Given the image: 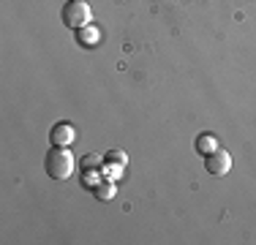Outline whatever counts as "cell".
Here are the masks:
<instances>
[{"mask_svg":"<svg viewBox=\"0 0 256 245\" xmlns=\"http://www.w3.org/2000/svg\"><path fill=\"white\" fill-rule=\"evenodd\" d=\"M204 169L210 172L212 177H226L232 172V156L218 147V150L210 152V156H204Z\"/></svg>","mask_w":256,"mask_h":245,"instance_id":"obj_3","label":"cell"},{"mask_svg":"<svg viewBox=\"0 0 256 245\" xmlns=\"http://www.w3.org/2000/svg\"><path fill=\"white\" fill-rule=\"evenodd\" d=\"M60 20H63L66 28L82 30L84 24L93 22V11H90L88 0H66L63 8H60Z\"/></svg>","mask_w":256,"mask_h":245,"instance_id":"obj_2","label":"cell"},{"mask_svg":"<svg viewBox=\"0 0 256 245\" xmlns=\"http://www.w3.org/2000/svg\"><path fill=\"white\" fill-rule=\"evenodd\" d=\"M104 164H106V166H120V169H126L128 156H126L123 150H109L106 156H104Z\"/></svg>","mask_w":256,"mask_h":245,"instance_id":"obj_8","label":"cell"},{"mask_svg":"<svg viewBox=\"0 0 256 245\" xmlns=\"http://www.w3.org/2000/svg\"><path fill=\"white\" fill-rule=\"evenodd\" d=\"M50 139H52L54 147H68L76 139V131H74L71 122H54L52 131H50Z\"/></svg>","mask_w":256,"mask_h":245,"instance_id":"obj_4","label":"cell"},{"mask_svg":"<svg viewBox=\"0 0 256 245\" xmlns=\"http://www.w3.org/2000/svg\"><path fill=\"white\" fill-rule=\"evenodd\" d=\"M101 180H104V172H101V169H88V172H82V186L90 188V191H93V188L98 186Z\"/></svg>","mask_w":256,"mask_h":245,"instance_id":"obj_9","label":"cell"},{"mask_svg":"<svg viewBox=\"0 0 256 245\" xmlns=\"http://www.w3.org/2000/svg\"><path fill=\"white\" fill-rule=\"evenodd\" d=\"M101 166H104V158L98 156V152H90V156L82 158V172H88V169H101Z\"/></svg>","mask_w":256,"mask_h":245,"instance_id":"obj_10","label":"cell"},{"mask_svg":"<svg viewBox=\"0 0 256 245\" xmlns=\"http://www.w3.org/2000/svg\"><path fill=\"white\" fill-rule=\"evenodd\" d=\"M212 150H218V139L212 134H199L196 136V152L199 156H210Z\"/></svg>","mask_w":256,"mask_h":245,"instance_id":"obj_7","label":"cell"},{"mask_svg":"<svg viewBox=\"0 0 256 245\" xmlns=\"http://www.w3.org/2000/svg\"><path fill=\"white\" fill-rule=\"evenodd\" d=\"M76 41H79L82 46L93 49V46H98V44H101V30L96 28L93 22H90V24H84L82 30H76Z\"/></svg>","mask_w":256,"mask_h":245,"instance_id":"obj_5","label":"cell"},{"mask_svg":"<svg viewBox=\"0 0 256 245\" xmlns=\"http://www.w3.org/2000/svg\"><path fill=\"white\" fill-rule=\"evenodd\" d=\"M114 194H118V188H114V180H109V177H104L98 186L93 188V196H96V199H101V202L114 199Z\"/></svg>","mask_w":256,"mask_h":245,"instance_id":"obj_6","label":"cell"},{"mask_svg":"<svg viewBox=\"0 0 256 245\" xmlns=\"http://www.w3.org/2000/svg\"><path fill=\"white\" fill-rule=\"evenodd\" d=\"M74 166H76V161L68 152V147H54L52 144V150L46 152V158H44V169L52 180H68V177L74 174Z\"/></svg>","mask_w":256,"mask_h":245,"instance_id":"obj_1","label":"cell"}]
</instances>
